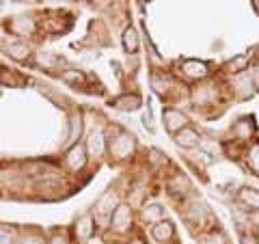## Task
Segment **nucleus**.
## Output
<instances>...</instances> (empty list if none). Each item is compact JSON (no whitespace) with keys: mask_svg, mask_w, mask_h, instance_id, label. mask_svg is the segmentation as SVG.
<instances>
[{"mask_svg":"<svg viewBox=\"0 0 259 244\" xmlns=\"http://www.w3.org/2000/svg\"><path fill=\"white\" fill-rule=\"evenodd\" d=\"M246 74H248V78H250V85H253L255 93H259V61H255L253 65H250Z\"/></svg>","mask_w":259,"mask_h":244,"instance_id":"nucleus-23","label":"nucleus"},{"mask_svg":"<svg viewBox=\"0 0 259 244\" xmlns=\"http://www.w3.org/2000/svg\"><path fill=\"white\" fill-rule=\"evenodd\" d=\"M173 143L180 149H197L199 145H201V134L192 126H188V128H184L182 132H177L173 136Z\"/></svg>","mask_w":259,"mask_h":244,"instance_id":"nucleus-6","label":"nucleus"},{"mask_svg":"<svg viewBox=\"0 0 259 244\" xmlns=\"http://www.w3.org/2000/svg\"><path fill=\"white\" fill-rule=\"evenodd\" d=\"M257 242H259V233H257Z\"/></svg>","mask_w":259,"mask_h":244,"instance_id":"nucleus-33","label":"nucleus"},{"mask_svg":"<svg viewBox=\"0 0 259 244\" xmlns=\"http://www.w3.org/2000/svg\"><path fill=\"white\" fill-rule=\"evenodd\" d=\"M139 46H141L139 32H136L132 26H127L123 30V50L130 52V54H134V52H139Z\"/></svg>","mask_w":259,"mask_h":244,"instance_id":"nucleus-15","label":"nucleus"},{"mask_svg":"<svg viewBox=\"0 0 259 244\" xmlns=\"http://www.w3.org/2000/svg\"><path fill=\"white\" fill-rule=\"evenodd\" d=\"M149 158H151V165H162V162H166V156L162 151H158V149H151L149 151Z\"/></svg>","mask_w":259,"mask_h":244,"instance_id":"nucleus-25","label":"nucleus"},{"mask_svg":"<svg viewBox=\"0 0 259 244\" xmlns=\"http://www.w3.org/2000/svg\"><path fill=\"white\" fill-rule=\"evenodd\" d=\"M22 244H46L41 238H26V240H24Z\"/></svg>","mask_w":259,"mask_h":244,"instance_id":"nucleus-29","label":"nucleus"},{"mask_svg":"<svg viewBox=\"0 0 259 244\" xmlns=\"http://www.w3.org/2000/svg\"><path fill=\"white\" fill-rule=\"evenodd\" d=\"M91 229H93V216H82L78 218V225H76V235L80 240H89L91 238Z\"/></svg>","mask_w":259,"mask_h":244,"instance_id":"nucleus-17","label":"nucleus"},{"mask_svg":"<svg viewBox=\"0 0 259 244\" xmlns=\"http://www.w3.org/2000/svg\"><path fill=\"white\" fill-rule=\"evenodd\" d=\"M201 244H227L225 242V235L221 231H212V233H205V235H201Z\"/></svg>","mask_w":259,"mask_h":244,"instance_id":"nucleus-22","label":"nucleus"},{"mask_svg":"<svg viewBox=\"0 0 259 244\" xmlns=\"http://www.w3.org/2000/svg\"><path fill=\"white\" fill-rule=\"evenodd\" d=\"M246 162H248V171H250V173L259 177V141H257L255 145H250V147H248Z\"/></svg>","mask_w":259,"mask_h":244,"instance_id":"nucleus-19","label":"nucleus"},{"mask_svg":"<svg viewBox=\"0 0 259 244\" xmlns=\"http://www.w3.org/2000/svg\"><path fill=\"white\" fill-rule=\"evenodd\" d=\"M134 223V214H132V208L127 203H119V206L112 210V216H110V227L119 233H125L130 231V227Z\"/></svg>","mask_w":259,"mask_h":244,"instance_id":"nucleus-3","label":"nucleus"},{"mask_svg":"<svg viewBox=\"0 0 259 244\" xmlns=\"http://www.w3.org/2000/svg\"><path fill=\"white\" fill-rule=\"evenodd\" d=\"M143 221L149 225H156L160 221H164V208L160 203H149V206L143 208Z\"/></svg>","mask_w":259,"mask_h":244,"instance_id":"nucleus-13","label":"nucleus"},{"mask_svg":"<svg viewBox=\"0 0 259 244\" xmlns=\"http://www.w3.org/2000/svg\"><path fill=\"white\" fill-rule=\"evenodd\" d=\"M61 78L65 80V83L78 87V85L84 83V71H80V69H65V71H61Z\"/></svg>","mask_w":259,"mask_h":244,"instance_id":"nucleus-21","label":"nucleus"},{"mask_svg":"<svg viewBox=\"0 0 259 244\" xmlns=\"http://www.w3.org/2000/svg\"><path fill=\"white\" fill-rule=\"evenodd\" d=\"M143 124H145V128H147L149 132H153V119H151V112L149 110L143 112Z\"/></svg>","mask_w":259,"mask_h":244,"instance_id":"nucleus-26","label":"nucleus"},{"mask_svg":"<svg viewBox=\"0 0 259 244\" xmlns=\"http://www.w3.org/2000/svg\"><path fill=\"white\" fill-rule=\"evenodd\" d=\"M180 71H182L184 78L203 83V80L209 76V63L199 61V59H184V61H180Z\"/></svg>","mask_w":259,"mask_h":244,"instance_id":"nucleus-2","label":"nucleus"},{"mask_svg":"<svg viewBox=\"0 0 259 244\" xmlns=\"http://www.w3.org/2000/svg\"><path fill=\"white\" fill-rule=\"evenodd\" d=\"M238 201L240 206H244L248 212H259V190L253 186H240L238 188Z\"/></svg>","mask_w":259,"mask_h":244,"instance_id":"nucleus-7","label":"nucleus"},{"mask_svg":"<svg viewBox=\"0 0 259 244\" xmlns=\"http://www.w3.org/2000/svg\"><path fill=\"white\" fill-rule=\"evenodd\" d=\"M89 244H102V240H89Z\"/></svg>","mask_w":259,"mask_h":244,"instance_id":"nucleus-31","label":"nucleus"},{"mask_svg":"<svg viewBox=\"0 0 259 244\" xmlns=\"http://www.w3.org/2000/svg\"><path fill=\"white\" fill-rule=\"evenodd\" d=\"M248 67H250V61H248V56H246V54H240V56H236V59H231L229 63H227V69H229V74H231V76L246 74Z\"/></svg>","mask_w":259,"mask_h":244,"instance_id":"nucleus-14","label":"nucleus"},{"mask_svg":"<svg viewBox=\"0 0 259 244\" xmlns=\"http://www.w3.org/2000/svg\"><path fill=\"white\" fill-rule=\"evenodd\" d=\"M240 244H259L257 242V233H250V231H240Z\"/></svg>","mask_w":259,"mask_h":244,"instance_id":"nucleus-24","label":"nucleus"},{"mask_svg":"<svg viewBox=\"0 0 259 244\" xmlns=\"http://www.w3.org/2000/svg\"><path fill=\"white\" fill-rule=\"evenodd\" d=\"M130 244H145L143 240H134V242H130Z\"/></svg>","mask_w":259,"mask_h":244,"instance_id":"nucleus-32","label":"nucleus"},{"mask_svg":"<svg viewBox=\"0 0 259 244\" xmlns=\"http://www.w3.org/2000/svg\"><path fill=\"white\" fill-rule=\"evenodd\" d=\"M65 165H67L71 171L84 169V165H87V145H82V143L74 145V147L65 153Z\"/></svg>","mask_w":259,"mask_h":244,"instance_id":"nucleus-8","label":"nucleus"},{"mask_svg":"<svg viewBox=\"0 0 259 244\" xmlns=\"http://www.w3.org/2000/svg\"><path fill=\"white\" fill-rule=\"evenodd\" d=\"M162 119H164V128L171 136H175L177 132H182L184 128L190 126L188 115L182 112V110H177V108H166L164 112H162Z\"/></svg>","mask_w":259,"mask_h":244,"instance_id":"nucleus-4","label":"nucleus"},{"mask_svg":"<svg viewBox=\"0 0 259 244\" xmlns=\"http://www.w3.org/2000/svg\"><path fill=\"white\" fill-rule=\"evenodd\" d=\"M151 87H153V91H156V93L164 95V93H168V89L173 87V83H171V78H168L166 74H164V76L153 74V76H151Z\"/></svg>","mask_w":259,"mask_h":244,"instance_id":"nucleus-18","label":"nucleus"},{"mask_svg":"<svg viewBox=\"0 0 259 244\" xmlns=\"http://www.w3.org/2000/svg\"><path fill=\"white\" fill-rule=\"evenodd\" d=\"M112 106H115L117 110H136V108H141V104H143V100H141V95H136V93H123V95H119L117 100H112L110 102Z\"/></svg>","mask_w":259,"mask_h":244,"instance_id":"nucleus-12","label":"nucleus"},{"mask_svg":"<svg viewBox=\"0 0 259 244\" xmlns=\"http://www.w3.org/2000/svg\"><path fill=\"white\" fill-rule=\"evenodd\" d=\"M0 244H13L11 235H9V229H5V227H0Z\"/></svg>","mask_w":259,"mask_h":244,"instance_id":"nucleus-27","label":"nucleus"},{"mask_svg":"<svg viewBox=\"0 0 259 244\" xmlns=\"http://www.w3.org/2000/svg\"><path fill=\"white\" fill-rule=\"evenodd\" d=\"M7 54H9L11 59H15V61H26L30 56V48L24 42H15V44H11L9 48H7Z\"/></svg>","mask_w":259,"mask_h":244,"instance_id":"nucleus-16","label":"nucleus"},{"mask_svg":"<svg viewBox=\"0 0 259 244\" xmlns=\"http://www.w3.org/2000/svg\"><path fill=\"white\" fill-rule=\"evenodd\" d=\"M214 87H209V85H199L197 89H192V93H190V100L192 104L197 108H205L209 102L214 100Z\"/></svg>","mask_w":259,"mask_h":244,"instance_id":"nucleus-10","label":"nucleus"},{"mask_svg":"<svg viewBox=\"0 0 259 244\" xmlns=\"http://www.w3.org/2000/svg\"><path fill=\"white\" fill-rule=\"evenodd\" d=\"M149 233H151V238L156 240V242H160V244L171 242V240L175 238V225L164 218V221H160V223H156V225H151Z\"/></svg>","mask_w":259,"mask_h":244,"instance_id":"nucleus-9","label":"nucleus"},{"mask_svg":"<svg viewBox=\"0 0 259 244\" xmlns=\"http://www.w3.org/2000/svg\"><path fill=\"white\" fill-rule=\"evenodd\" d=\"M233 136L238 138V141H250V138L255 136L257 132V121L253 115H244L233 121V128H231Z\"/></svg>","mask_w":259,"mask_h":244,"instance_id":"nucleus-5","label":"nucleus"},{"mask_svg":"<svg viewBox=\"0 0 259 244\" xmlns=\"http://www.w3.org/2000/svg\"><path fill=\"white\" fill-rule=\"evenodd\" d=\"M50 244H67V238H65V235H54Z\"/></svg>","mask_w":259,"mask_h":244,"instance_id":"nucleus-28","label":"nucleus"},{"mask_svg":"<svg viewBox=\"0 0 259 244\" xmlns=\"http://www.w3.org/2000/svg\"><path fill=\"white\" fill-rule=\"evenodd\" d=\"M253 9L259 13V0H255V3H253Z\"/></svg>","mask_w":259,"mask_h":244,"instance_id":"nucleus-30","label":"nucleus"},{"mask_svg":"<svg viewBox=\"0 0 259 244\" xmlns=\"http://www.w3.org/2000/svg\"><path fill=\"white\" fill-rule=\"evenodd\" d=\"M87 151L93 153V156H100V153L104 151V134L102 132H93L91 136H89Z\"/></svg>","mask_w":259,"mask_h":244,"instance_id":"nucleus-20","label":"nucleus"},{"mask_svg":"<svg viewBox=\"0 0 259 244\" xmlns=\"http://www.w3.org/2000/svg\"><path fill=\"white\" fill-rule=\"evenodd\" d=\"M108 147L117 160H125L132 156V151L136 147V138L132 134H127L125 130H117V134L108 141Z\"/></svg>","mask_w":259,"mask_h":244,"instance_id":"nucleus-1","label":"nucleus"},{"mask_svg":"<svg viewBox=\"0 0 259 244\" xmlns=\"http://www.w3.org/2000/svg\"><path fill=\"white\" fill-rule=\"evenodd\" d=\"M233 91H236L238 100H248V97L255 95V89L250 85V78L248 74H240V76H233Z\"/></svg>","mask_w":259,"mask_h":244,"instance_id":"nucleus-11","label":"nucleus"}]
</instances>
